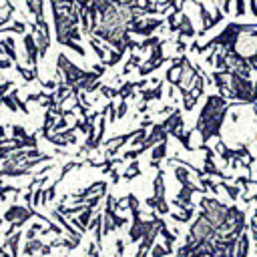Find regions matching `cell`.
I'll use <instances>...</instances> for the list:
<instances>
[{
	"label": "cell",
	"mask_w": 257,
	"mask_h": 257,
	"mask_svg": "<svg viewBox=\"0 0 257 257\" xmlns=\"http://www.w3.org/2000/svg\"><path fill=\"white\" fill-rule=\"evenodd\" d=\"M10 66H12L10 58H0V68H10Z\"/></svg>",
	"instance_id": "10"
},
{
	"label": "cell",
	"mask_w": 257,
	"mask_h": 257,
	"mask_svg": "<svg viewBox=\"0 0 257 257\" xmlns=\"http://www.w3.org/2000/svg\"><path fill=\"white\" fill-rule=\"evenodd\" d=\"M169 253H171V249H167V247L155 243V247H151V251H149V257H165V255H169Z\"/></svg>",
	"instance_id": "6"
},
{
	"label": "cell",
	"mask_w": 257,
	"mask_h": 257,
	"mask_svg": "<svg viewBox=\"0 0 257 257\" xmlns=\"http://www.w3.org/2000/svg\"><path fill=\"white\" fill-rule=\"evenodd\" d=\"M227 213H229V207L223 205L219 199H213V197H205V193L201 195V215L205 219H209L215 227H221L227 219Z\"/></svg>",
	"instance_id": "2"
},
{
	"label": "cell",
	"mask_w": 257,
	"mask_h": 257,
	"mask_svg": "<svg viewBox=\"0 0 257 257\" xmlns=\"http://www.w3.org/2000/svg\"><path fill=\"white\" fill-rule=\"evenodd\" d=\"M143 100H159L161 98V82L157 80V86L151 88V90H143Z\"/></svg>",
	"instance_id": "5"
},
{
	"label": "cell",
	"mask_w": 257,
	"mask_h": 257,
	"mask_svg": "<svg viewBox=\"0 0 257 257\" xmlns=\"http://www.w3.org/2000/svg\"><path fill=\"white\" fill-rule=\"evenodd\" d=\"M227 110H229V102L223 94L207 96V100L201 108V114L197 118V124H195V131L201 135V145L213 137H219Z\"/></svg>",
	"instance_id": "1"
},
{
	"label": "cell",
	"mask_w": 257,
	"mask_h": 257,
	"mask_svg": "<svg viewBox=\"0 0 257 257\" xmlns=\"http://www.w3.org/2000/svg\"><path fill=\"white\" fill-rule=\"evenodd\" d=\"M139 173H141V171H139V163H133V165H131V169H128L122 177H124V179H131V177H135V175H139Z\"/></svg>",
	"instance_id": "9"
},
{
	"label": "cell",
	"mask_w": 257,
	"mask_h": 257,
	"mask_svg": "<svg viewBox=\"0 0 257 257\" xmlns=\"http://www.w3.org/2000/svg\"><path fill=\"white\" fill-rule=\"evenodd\" d=\"M231 10V0H223V12H229ZM237 14L243 16L245 14V8H243V0H237Z\"/></svg>",
	"instance_id": "7"
},
{
	"label": "cell",
	"mask_w": 257,
	"mask_h": 257,
	"mask_svg": "<svg viewBox=\"0 0 257 257\" xmlns=\"http://www.w3.org/2000/svg\"><path fill=\"white\" fill-rule=\"evenodd\" d=\"M0 52H4L12 62H16L18 60V54H16V50H14V40L12 38H4V40H0Z\"/></svg>",
	"instance_id": "4"
},
{
	"label": "cell",
	"mask_w": 257,
	"mask_h": 257,
	"mask_svg": "<svg viewBox=\"0 0 257 257\" xmlns=\"http://www.w3.org/2000/svg\"><path fill=\"white\" fill-rule=\"evenodd\" d=\"M223 189L229 193V197H231L233 201H235V199L241 195V189H239V187H233V185H229V183H223Z\"/></svg>",
	"instance_id": "8"
},
{
	"label": "cell",
	"mask_w": 257,
	"mask_h": 257,
	"mask_svg": "<svg viewBox=\"0 0 257 257\" xmlns=\"http://www.w3.org/2000/svg\"><path fill=\"white\" fill-rule=\"evenodd\" d=\"M24 48H26V60L32 64V68H36V62H38V44H36V38L34 34H26L24 36Z\"/></svg>",
	"instance_id": "3"
}]
</instances>
